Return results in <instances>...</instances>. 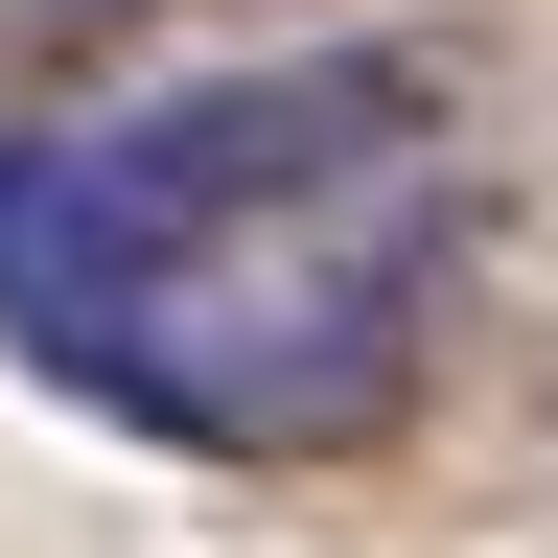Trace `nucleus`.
Masks as SVG:
<instances>
[{"instance_id": "nucleus-1", "label": "nucleus", "mask_w": 558, "mask_h": 558, "mask_svg": "<svg viewBox=\"0 0 558 558\" xmlns=\"http://www.w3.org/2000/svg\"><path fill=\"white\" fill-rule=\"evenodd\" d=\"M442 47H303L186 70L70 163H0V326L70 396L163 418L233 465H326L418 396V326L465 279Z\"/></svg>"}, {"instance_id": "nucleus-2", "label": "nucleus", "mask_w": 558, "mask_h": 558, "mask_svg": "<svg viewBox=\"0 0 558 558\" xmlns=\"http://www.w3.org/2000/svg\"><path fill=\"white\" fill-rule=\"evenodd\" d=\"M233 24H349V0H24V94H117V70L233 47Z\"/></svg>"}]
</instances>
